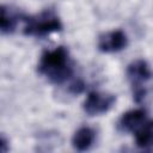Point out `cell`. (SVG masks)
Segmentation results:
<instances>
[{"label": "cell", "instance_id": "4", "mask_svg": "<svg viewBox=\"0 0 153 153\" xmlns=\"http://www.w3.org/2000/svg\"><path fill=\"white\" fill-rule=\"evenodd\" d=\"M115 100L116 97L111 93L92 91L87 94L82 104V109L90 116H99L108 112L112 108Z\"/></svg>", "mask_w": 153, "mask_h": 153}, {"label": "cell", "instance_id": "6", "mask_svg": "<svg viewBox=\"0 0 153 153\" xmlns=\"http://www.w3.org/2000/svg\"><path fill=\"white\" fill-rule=\"evenodd\" d=\"M147 112L143 109H135L124 112L118 120V129L122 131H135L145 121H147Z\"/></svg>", "mask_w": 153, "mask_h": 153}, {"label": "cell", "instance_id": "3", "mask_svg": "<svg viewBox=\"0 0 153 153\" xmlns=\"http://www.w3.org/2000/svg\"><path fill=\"white\" fill-rule=\"evenodd\" d=\"M127 76L133 88L134 99L140 103L147 96V84L152 80L153 72L146 61L136 60L128 66Z\"/></svg>", "mask_w": 153, "mask_h": 153}, {"label": "cell", "instance_id": "9", "mask_svg": "<svg viewBox=\"0 0 153 153\" xmlns=\"http://www.w3.org/2000/svg\"><path fill=\"white\" fill-rule=\"evenodd\" d=\"M1 18H0V29L2 33H10L16 29L18 14L14 13L8 6H1Z\"/></svg>", "mask_w": 153, "mask_h": 153}, {"label": "cell", "instance_id": "8", "mask_svg": "<svg viewBox=\"0 0 153 153\" xmlns=\"http://www.w3.org/2000/svg\"><path fill=\"white\" fill-rule=\"evenodd\" d=\"M96 139V133L92 128L90 127H81L79 128L73 137H72V145L76 151H87L94 142Z\"/></svg>", "mask_w": 153, "mask_h": 153}, {"label": "cell", "instance_id": "5", "mask_svg": "<svg viewBox=\"0 0 153 153\" xmlns=\"http://www.w3.org/2000/svg\"><path fill=\"white\" fill-rule=\"evenodd\" d=\"M128 45L127 35L122 30H114L103 33L98 39V48L103 53H117Z\"/></svg>", "mask_w": 153, "mask_h": 153}, {"label": "cell", "instance_id": "7", "mask_svg": "<svg viewBox=\"0 0 153 153\" xmlns=\"http://www.w3.org/2000/svg\"><path fill=\"white\" fill-rule=\"evenodd\" d=\"M135 143L137 147L151 151L153 149V120L145 121L135 131Z\"/></svg>", "mask_w": 153, "mask_h": 153}, {"label": "cell", "instance_id": "1", "mask_svg": "<svg viewBox=\"0 0 153 153\" xmlns=\"http://www.w3.org/2000/svg\"><path fill=\"white\" fill-rule=\"evenodd\" d=\"M38 72L54 84H62L72 75L68 50L60 45L53 50H45L38 62Z\"/></svg>", "mask_w": 153, "mask_h": 153}, {"label": "cell", "instance_id": "2", "mask_svg": "<svg viewBox=\"0 0 153 153\" xmlns=\"http://www.w3.org/2000/svg\"><path fill=\"white\" fill-rule=\"evenodd\" d=\"M25 22L24 33L27 36L44 37L54 32H59L62 29V24L56 13L51 10L43 11L36 16L23 17Z\"/></svg>", "mask_w": 153, "mask_h": 153}]
</instances>
